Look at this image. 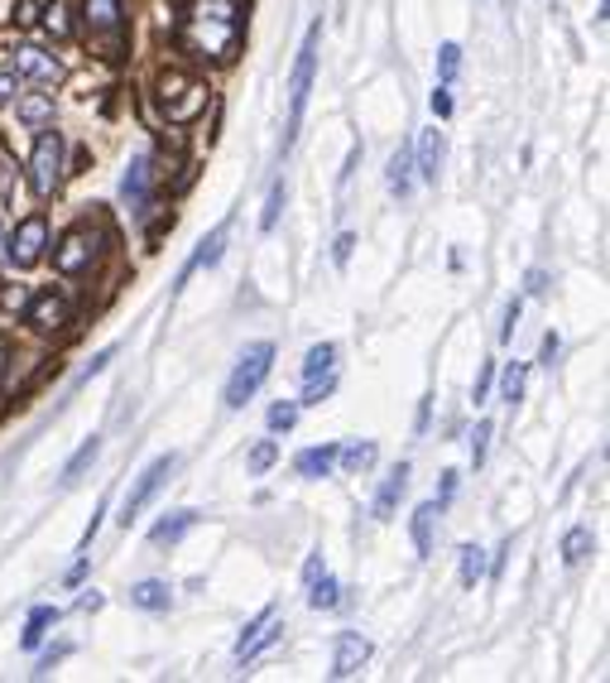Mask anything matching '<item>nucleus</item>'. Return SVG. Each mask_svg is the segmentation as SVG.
<instances>
[{"label":"nucleus","instance_id":"obj_47","mask_svg":"<svg viewBox=\"0 0 610 683\" xmlns=\"http://www.w3.org/2000/svg\"><path fill=\"white\" fill-rule=\"evenodd\" d=\"M317 573H323V559H317V554H313V559H308V568H303V577H308V583H313V577H317Z\"/></svg>","mask_w":610,"mask_h":683},{"label":"nucleus","instance_id":"obj_37","mask_svg":"<svg viewBox=\"0 0 610 683\" xmlns=\"http://www.w3.org/2000/svg\"><path fill=\"white\" fill-rule=\"evenodd\" d=\"M111 357H116V347H106V351H97V357H91V366H87V371H83V376H77V386H87V380H91V376H101V371H106V361H111Z\"/></svg>","mask_w":610,"mask_h":683},{"label":"nucleus","instance_id":"obj_16","mask_svg":"<svg viewBox=\"0 0 610 683\" xmlns=\"http://www.w3.org/2000/svg\"><path fill=\"white\" fill-rule=\"evenodd\" d=\"M437 516H443V506H437V501H423V506L414 510V549H418V559H428V554H433Z\"/></svg>","mask_w":610,"mask_h":683},{"label":"nucleus","instance_id":"obj_2","mask_svg":"<svg viewBox=\"0 0 610 683\" xmlns=\"http://www.w3.org/2000/svg\"><path fill=\"white\" fill-rule=\"evenodd\" d=\"M270 366H274L270 342H250V347L241 351V361H236L231 380H227V410H241V404L255 395V390L264 386V376H270Z\"/></svg>","mask_w":610,"mask_h":683},{"label":"nucleus","instance_id":"obj_43","mask_svg":"<svg viewBox=\"0 0 610 683\" xmlns=\"http://www.w3.org/2000/svg\"><path fill=\"white\" fill-rule=\"evenodd\" d=\"M10 97H15V73H0V107H10Z\"/></svg>","mask_w":610,"mask_h":683},{"label":"nucleus","instance_id":"obj_27","mask_svg":"<svg viewBox=\"0 0 610 683\" xmlns=\"http://www.w3.org/2000/svg\"><path fill=\"white\" fill-rule=\"evenodd\" d=\"M486 577V554L476 544H467L461 549V587H476Z\"/></svg>","mask_w":610,"mask_h":683},{"label":"nucleus","instance_id":"obj_1","mask_svg":"<svg viewBox=\"0 0 610 683\" xmlns=\"http://www.w3.org/2000/svg\"><path fill=\"white\" fill-rule=\"evenodd\" d=\"M188 34L203 54H227L236 39V6L231 0H197L188 10Z\"/></svg>","mask_w":610,"mask_h":683},{"label":"nucleus","instance_id":"obj_31","mask_svg":"<svg viewBox=\"0 0 610 683\" xmlns=\"http://www.w3.org/2000/svg\"><path fill=\"white\" fill-rule=\"evenodd\" d=\"M274 457H280V443H274V438L255 443V448H250V471H270Z\"/></svg>","mask_w":610,"mask_h":683},{"label":"nucleus","instance_id":"obj_19","mask_svg":"<svg viewBox=\"0 0 610 683\" xmlns=\"http://www.w3.org/2000/svg\"><path fill=\"white\" fill-rule=\"evenodd\" d=\"M130 601L140 611H168L174 607V593H168V583H135L130 587Z\"/></svg>","mask_w":610,"mask_h":683},{"label":"nucleus","instance_id":"obj_20","mask_svg":"<svg viewBox=\"0 0 610 683\" xmlns=\"http://www.w3.org/2000/svg\"><path fill=\"white\" fill-rule=\"evenodd\" d=\"M48 626H58V607H34L30 621H24L20 646L24 650H39V646H44V636H48Z\"/></svg>","mask_w":610,"mask_h":683},{"label":"nucleus","instance_id":"obj_36","mask_svg":"<svg viewBox=\"0 0 610 683\" xmlns=\"http://www.w3.org/2000/svg\"><path fill=\"white\" fill-rule=\"evenodd\" d=\"M10 198H15V164L0 154V203H10Z\"/></svg>","mask_w":610,"mask_h":683},{"label":"nucleus","instance_id":"obj_18","mask_svg":"<svg viewBox=\"0 0 610 683\" xmlns=\"http://www.w3.org/2000/svg\"><path fill=\"white\" fill-rule=\"evenodd\" d=\"M384 183H390L394 198H409V188H414V154H409V150H394V154H390V174H384Z\"/></svg>","mask_w":610,"mask_h":683},{"label":"nucleus","instance_id":"obj_35","mask_svg":"<svg viewBox=\"0 0 610 683\" xmlns=\"http://www.w3.org/2000/svg\"><path fill=\"white\" fill-rule=\"evenodd\" d=\"M490 433H495V429H490V419H481V424H476V433H471V463H476V467H481V463H486V448H490Z\"/></svg>","mask_w":610,"mask_h":683},{"label":"nucleus","instance_id":"obj_32","mask_svg":"<svg viewBox=\"0 0 610 683\" xmlns=\"http://www.w3.org/2000/svg\"><path fill=\"white\" fill-rule=\"evenodd\" d=\"M337 457H341V463H347L351 471H361V467L375 463V443H351V448H347V453H337Z\"/></svg>","mask_w":610,"mask_h":683},{"label":"nucleus","instance_id":"obj_33","mask_svg":"<svg viewBox=\"0 0 610 683\" xmlns=\"http://www.w3.org/2000/svg\"><path fill=\"white\" fill-rule=\"evenodd\" d=\"M457 68H461V48L457 44H443V48H437V73H443V83H453Z\"/></svg>","mask_w":610,"mask_h":683},{"label":"nucleus","instance_id":"obj_11","mask_svg":"<svg viewBox=\"0 0 610 683\" xmlns=\"http://www.w3.org/2000/svg\"><path fill=\"white\" fill-rule=\"evenodd\" d=\"M87 30L106 39L121 34V0H87Z\"/></svg>","mask_w":610,"mask_h":683},{"label":"nucleus","instance_id":"obj_7","mask_svg":"<svg viewBox=\"0 0 610 683\" xmlns=\"http://www.w3.org/2000/svg\"><path fill=\"white\" fill-rule=\"evenodd\" d=\"M331 366H337V347L331 342H317L308 357H303V404H317L323 395H331Z\"/></svg>","mask_w":610,"mask_h":683},{"label":"nucleus","instance_id":"obj_9","mask_svg":"<svg viewBox=\"0 0 610 683\" xmlns=\"http://www.w3.org/2000/svg\"><path fill=\"white\" fill-rule=\"evenodd\" d=\"M366 660H370V640L356 636V630H341V636H337V654H331V679H356Z\"/></svg>","mask_w":610,"mask_h":683},{"label":"nucleus","instance_id":"obj_29","mask_svg":"<svg viewBox=\"0 0 610 683\" xmlns=\"http://www.w3.org/2000/svg\"><path fill=\"white\" fill-rule=\"evenodd\" d=\"M284 198H288V188H284V183H274V188H270V203H264V217H260V231H274V227H280V207H284Z\"/></svg>","mask_w":610,"mask_h":683},{"label":"nucleus","instance_id":"obj_44","mask_svg":"<svg viewBox=\"0 0 610 683\" xmlns=\"http://www.w3.org/2000/svg\"><path fill=\"white\" fill-rule=\"evenodd\" d=\"M20 24H34L39 20V0H20V15H15Z\"/></svg>","mask_w":610,"mask_h":683},{"label":"nucleus","instance_id":"obj_15","mask_svg":"<svg viewBox=\"0 0 610 683\" xmlns=\"http://www.w3.org/2000/svg\"><path fill=\"white\" fill-rule=\"evenodd\" d=\"M193 524H197V510H174V516H168V520H159L154 530H150V544H154V549H164V544H178L183 534L193 530Z\"/></svg>","mask_w":610,"mask_h":683},{"label":"nucleus","instance_id":"obj_12","mask_svg":"<svg viewBox=\"0 0 610 683\" xmlns=\"http://www.w3.org/2000/svg\"><path fill=\"white\" fill-rule=\"evenodd\" d=\"M30 323L34 327H63V323H68V304H63L53 289H44V294L30 299Z\"/></svg>","mask_w":610,"mask_h":683},{"label":"nucleus","instance_id":"obj_17","mask_svg":"<svg viewBox=\"0 0 610 683\" xmlns=\"http://www.w3.org/2000/svg\"><path fill=\"white\" fill-rule=\"evenodd\" d=\"M418 174L428 178V183H437V174H443V135L437 130H423V140H418Z\"/></svg>","mask_w":610,"mask_h":683},{"label":"nucleus","instance_id":"obj_3","mask_svg":"<svg viewBox=\"0 0 610 683\" xmlns=\"http://www.w3.org/2000/svg\"><path fill=\"white\" fill-rule=\"evenodd\" d=\"M317 39H323V30H308V39H303L298 48V63H294V77H288V130L284 140L294 144L298 126H303V111H308V91H313V73H317Z\"/></svg>","mask_w":610,"mask_h":683},{"label":"nucleus","instance_id":"obj_39","mask_svg":"<svg viewBox=\"0 0 610 683\" xmlns=\"http://www.w3.org/2000/svg\"><path fill=\"white\" fill-rule=\"evenodd\" d=\"M514 323H520V299H510L505 304V323H500V342L514 337Z\"/></svg>","mask_w":610,"mask_h":683},{"label":"nucleus","instance_id":"obj_45","mask_svg":"<svg viewBox=\"0 0 610 683\" xmlns=\"http://www.w3.org/2000/svg\"><path fill=\"white\" fill-rule=\"evenodd\" d=\"M101 607H106V597H101V593H87L83 601H77V611H101Z\"/></svg>","mask_w":610,"mask_h":683},{"label":"nucleus","instance_id":"obj_30","mask_svg":"<svg viewBox=\"0 0 610 683\" xmlns=\"http://www.w3.org/2000/svg\"><path fill=\"white\" fill-rule=\"evenodd\" d=\"M44 24H48V34H53V39H68V34H73V24H68V6H63V0H53L48 15H44Z\"/></svg>","mask_w":610,"mask_h":683},{"label":"nucleus","instance_id":"obj_21","mask_svg":"<svg viewBox=\"0 0 610 683\" xmlns=\"http://www.w3.org/2000/svg\"><path fill=\"white\" fill-rule=\"evenodd\" d=\"M294 467H298V477L317 481V477H327V471L337 467V448H327V443H323V448H308V453H298Z\"/></svg>","mask_w":610,"mask_h":683},{"label":"nucleus","instance_id":"obj_42","mask_svg":"<svg viewBox=\"0 0 610 683\" xmlns=\"http://www.w3.org/2000/svg\"><path fill=\"white\" fill-rule=\"evenodd\" d=\"M433 111H437V116H453V97H447V87L433 91Z\"/></svg>","mask_w":610,"mask_h":683},{"label":"nucleus","instance_id":"obj_38","mask_svg":"<svg viewBox=\"0 0 610 683\" xmlns=\"http://www.w3.org/2000/svg\"><path fill=\"white\" fill-rule=\"evenodd\" d=\"M490 376H495V366L486 361L481 376H476V386H471V400H476V404H486V395H490Z\"/></svg>","mask_w":610,"mask_h":683},{"label":"nucleus","instance_id":"obj_34","mask_svg":"<svg viewBox=\"0 0 610 683\" xmlns=\"http://www.w3.org/2000/svg\"><path fill=\"white\" fill-rule=\"evenodd\" d=\"M294 424H298V404L284 400V404H274V410H270V429H274V433H288Z\"/></svg>","mask_w":610,"mask_h":683},{"label":"nucleus","instance_id":"obj_14","mask_svg":"<svg viewBox=\"0 0 610 683\" xmlns=\"http://www.w3.org/2000/svg\"><path fill=\"white\" fill-rule=\"evenodd\" d=\"M404 486H409V467L400 463V467L390 471V477L380 481V491H375V520H390V516H394V506H400Z\"/></svg>","mask_w":610,"mask_h":683},{"label":"nucleus","instance_id":"obj_24","mask_svg":"<svg viewBox=\"0 0 610 683\" xmlns=\"http://www.w3.org/2000/svg\"><path fill=\"white\" fill-rule=\"evenodd\" d=\"M587 554H591V530L577 524V530H567V540H563V563L577 568V563H587Z\"/></svg>","mask_w":610,"mask_h":683},{"label":"nucleus","instance_id":"obj_25","mask_svg":"<svg viewBox=\"0 0 610 683\" xmlns=\"http://www.w3.org/2000/svg\"><path fill=\"white\" fill-rule=\"evenodd\" d=\"M15 111H20V121H24V126H44V121H53V97L34 91V97H24Z\"/></svg>","mask_w":610,"mask_h":683},{"label":"nucleus","instance_id":"obj_22","mask_svg":"<svg viewBox=\"0 0 610 683\" xmlns=\"http://www.w3.org/2000/svg\"><path fill=\"white\" fill-rule=\"evenodd\" d=\"M221 241H227V227H217V231H211L203 246H197V256L188 260V270H183V280H178V284H188V274H193V270H203V265H217V260H221Z\"/></svg>","mask_w":610,"mask_h":683},{"label":"nucleus","instance_id":"obj_41","mask_svg":"<svg viewBox=\"0 0 610 683\" xmlns=\"http://www.w3.org/2000/svg\"><path fill=\"white\" fill-rule=\"evenodd\" d=\"M558 351H563L558 333H548V337H543V366H553V361H558Z\"/></svg>","mask_w":610,"mask_h":683},{"label":"nucleus","instance_id":"obj_10","mask_svg":"<svg viewBox=\"0 0 610 683\" xmlns=\"http://www.w3.org/2000/svg\"><path fill=\"white\" fill-rule=\"evenodd\" d=\"M15 73L34 77L39 87L63 83V63L53 58V54H44V48H34V44H20V48H15Z\"/></svg>","mask_w":610,"mask_h":683},{"label":"nucleus","instance_id":"obj_26","mask_svg":"<svg viewBox=\"0 0 610 683\" xmlns=\"http://www.w3.org/2000/svg\"><path fill=\"white\" fill-rule=\"evenodd\" d=\"M337 577H323V583H317V577H313V583H308V607L313 611H331V607H337Z\"/></svg>","mask_w":610,"mask_h":683},{"label":"nucleus","instance_id":"obj_23","mask_svg":"<svg viewBox=\"0 0 610 683\" xmlns=\"http://www.w3.org/2000/svg\"><path fill=\"white\" fill-rule=\"evenodd\" d=\"M97 453H101V438H87L83 448L73 453V463L63 467V486H77V481H83V471H87L91 463H97Z\"/></svg>","mask_w":610,"mask_h":683},{"label":"nucleus","instance_id":"obj_28","mask_svg":"<svg viewBox=\"0 0 610 683\" xmlns=\"http://www.w3.org/2000/svg\"><path fill=\"white\" fill-rule=\"evenodd\" d=\"M500 400H505V404H520L524 400V366L520 361H510L505 376H500Z\"/></svg>","mask_w":610,"mask_h":683},{"label":"nucleus","instance_id":"obj_5","mask_svg":"<svg viewBox=\"0 0 610 683\" xmlns=\"http://www.w3.org/2000/svg\"><path fill=\"white\" fill-rule=\"evenodd\" d=\"M174 467H178V457L168 453V457H154V463L140 471L135 491H130V496H126V506H121V524H135V520H140V510H144V506H150L154 496H159V486H164L168 477H174Z\"/></svg>","mask_w":610,"mask_h":683},{"label":"nucleus","instance_id":"obj_46","mask_svg":"<svg viewBox=\"0 0 610 683\" xmlns=\"http://www.w3.org/2000/svg\"><path fill=\"white\" fill-rule=\"evenodd\" d=\"M543 289H548V280H543V270H534L529 274V294H543Z\"/></svg>","mask_w":610,"mask_h":683},{"label":"nucleus","instance_id":"obj_40","mask_svg":"<svg viewBox=\"0 0 610 683\" xmlns=\"http://www.w3.org/2000/svg\"><path fill=\"white\" fill-rule=\"evenodd\" d=\"M351 246H356V236H351V231H341V236H337V246H331V260H337V265H347V260H351Z\"/></svg>","mask_w":610,"mask_h":683},{"label":"nucleus","instance_id":"obj_4","mask_svg":"<svg viewBox=\"0 0 610 683\" xmlns=\"http://www.w3.org/2000/svg\"><path fill=\"white\" fill-rule=\"evenodd\" d=\"M58 178H63V140H58V130H44L34 144V160H30V183L39 198H53Z\"/></svg>","mask_w":610,"mask_h":683},{"label":"nucleus","instance_id":"obj_8","mask_svg":"<svg viewBox=\"0 0 610 683\" xmlns=\"http://www.w3.org/2000/svg\"><path fill=\"white\" fill-rule=\"evenodd\" d=\"M91 251H97V236H91L87 227H73L68 236H63L58 251H53V265H58L63 274H83L91 265Z\"/></svg>","mask_w":610,"mask_h":683},{"label":"nucleus","instance_id":"obj_48","mask_svg":"<svg viewBox=\"0 0 610 683\" xmlns=\"http://www.w3.org/2000/svg\"><path fill=\"white\" fill-rule=\"evenodd\" d=\"M0 371H6V337H0Z\"/></svg>","mask_w":610,"mask_h":683},{"label":"nucleus","instance_id":"obj_13","mask_svg":"<svg viewBox=\"0 0 610 683\" xmlns=\"http://www.w3.org/2000/svg\"><path fill=\"white\" fill-rule=\"evenodd\" d=\"M150 178H154V169H150V160H140L130 164V174H126V183H121V193H126V203L135 207V213H144V203H150Z\"/></svg>","mask_w":610,"mask_h":683},{"label":"nucleus","instance_id":"obj_49","mask_svg":"<svg viewBox=\"0 0 610 683\" xmlns=\"http://www.w3.org/2000/svg\"><path fill=\"white\" fill-rule=\"evenodd\" d=\"M0 246H6V227H0Z\"/></svg>","mask_w":610,"mask_h":683},{"label":"nucleus","instance_id":"obj_6","mask_svg":"<svg viewBox=\"0 0 610 683\" xmlns=\"http://www.w3.org/2000/svg\"><path fill=\"white\" fill-rule=\"evenodd\" d=\"M44 246H48V221H44V213H34V217H24L20 221V231L10 236V265L15 270H34L39 260H44Z\"/></svg>","mask_w":610,"mask_h":683}]
</instances>
